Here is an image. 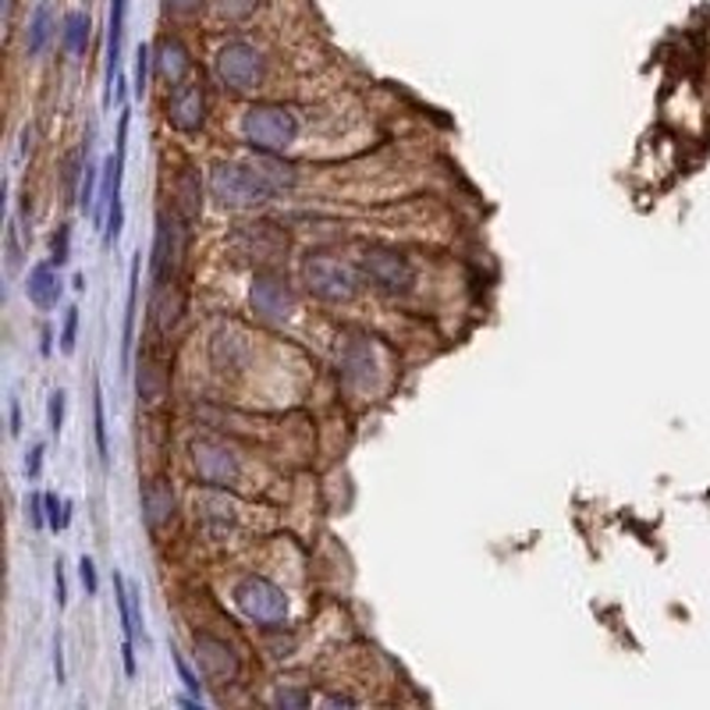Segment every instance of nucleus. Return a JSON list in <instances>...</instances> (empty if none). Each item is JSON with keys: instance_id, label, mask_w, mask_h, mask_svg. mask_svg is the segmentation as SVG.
<instances>
[{"instance_id": "aec40b11", "label": "nucleus", "mask_w": 710, "mask_h": 710, "mask_svg": "<svg viewBox=\"0 0 710 710\" xmlns=\"http://www.w3.org/2000/svg\"><path fill=\"white\" fill-rule=\"evenodd\" d=\"M139 270H142V257L132 260L129 267V302H124V331H121V359L129 362L132 341H136V313H139Z\"/></svg>"}, {"instance_id": "f3484780", "label": "nucleus", "mask_w": 710, "mask_h": 710, "mask_svg": "<svg viewBox=\"0 0 710 710\" xmlns=\"http://www.w3.org/2000/svg\"><path fill=\"white\" fill-rule=\"evenodd\" d=\"M174 213L181 221H199V213H203V181L192 168H181L174 178Z\"/></svg>"}, {"instance_id": "5701e85b", "label": "nucleus", "mask_w": 710, "mask_h": 710, "mask_svg": "<svg viewBox=\"0 0 710 710\" xmlns=\"http://www.w3.org/2000/svg\"><path fill=\"white\" fill-rule=\"evenodd\" d=\"M61 43H64L68 53H76V58H79V53H86V43H89V14L71 11V14L64 18Z\"/></svg>"}, {"instance_id": "4c0bfd02", "label": "nucleus", "mask_w": 710, "mask_h": 710, "mask_svg": "<svg viewBox=\"0 0 710 710\" xmlns=\"http://www.w3.org/2000/svg\"><path fill=\"white\" fill-rule=\"evenodd\" d=\"M306 693H278V703L281 707H306Z\"/></svg>"}, {"instance_id": "58836bf2", "label": "nucleus", "mask_w": 710, "mask_h": 710, "mask_svg": "<svg viewBox=\"0 0 710 710\" xmlns=\"http://www.w3.org/2000/svg\"><path fill=\"white\" fill-rule=\"evenodd\" d=\"M11 22H14V0H4V26L11 32Z\"/></svg>"}, {"instance_id": "bb28decb", "label": "nucleus", "mask_w": 710, "mask_h": 710, "mask_svg": "<svg viewBox=\"0 0 710 710\" xmlns=\"http://www.w3.org/2000/svg\"><path fill=\"white\" fill-rule=\"evenodd\" d=\"M121 224H124V207L121 199H114L111 207H107V228H103V246H114L118 234H121Z\"/></svg>"}, {"instance_id": "412c9836", "label": "nucleus", "mask_w": 710, "mask_h": 710, "mask_svg": "<svg viewBox=\"0 0 710 710\" xmlns=\"http://www.w3.org/2000/svg\"><path fill=\"white\" fill-rule=\"evenodd\" d=\"M163 391H168V377H163L160 362L142 356L139 359V398L146 406H157V402H163Z\"/></svg>"}, {"instance_id": "cd10ccee", "label": "nucleus", "mask_w": 710, "mask_h": 710, "mask_svg": "<svg viewBox=\"0 0 710 710\" xmlns=\"http://www.w3.org/2000/svg\"><path fill=\"white\" fill-rule=\"evenodd\" d=\"M150 64H153V50L146 47V43H139V50H136V97H142V93H146V79H150Z\"/></svg>"}, {"instance_id": "39448f33", "label": "nucleus", "mask_w": 710, "mask_h": 710, "mask_svg": "<svg viewBox=\"0 0 710 710\" xmlns=\"http://www.w3.org/2000/svg\"><path fill=\"white\" fill-rule=\"evenodd\" d=\"M234 604L257 626H281L288 614L284 590L267 576H246L239 587H234Z\"/></svg>"}, {"instance_id": "4be33fe9", "label": "nucleus", "mask_w": 710, "mask_h": 710, "mask_svg": "<svg viewBox=\"0 0 710 710\" xmlns=\"http://www.w3.org/2000/svg\"><path fill=\"white\" fill-rule=\"evenodd\" d=\"M341 367H344V380H349V384H367V380L373 377V356H370V344L352 341V344H349V352H344V359H341Z\"/></svg>"}, {"instance_id": "7c9ffc66", "label": "nucleus", "mask_w": 710, "mask_h": 710, "mask_svg": "<svg viewBox=\"0 0 710 710\" xmlns=\"http://www.w3.org/2000/svg\"><path fill=\"white\" fill-rule=\"evenodd\" d=\"M64 430V391H53L50 394V433L61 437Z\"/></svg>"}, {"instance_id": "f704fd0d", "label": "nucleus", "mask_w": 710, "mask_h": 710, "mask_svg": "<svg viewBox=\"0 0 710 710\" xmlns=\"http://www.w3.org/2000/svg\"><path fill=\"white\" fill-rule=\"evenodd\" d=\"M40 469H43V444H32L29 459H26V477L36 480V477H40Z\"/></svg>"}, {"instance_id": "2f4dec72", "label": "nucleus", "mask_w": 710, "mask_h": 710, "mask_svg": "<svg viewBox=\"0 0 710 710\" xmlns=\"http://www.w3.org/2000/svg\"><path fill=\"white\" fill-rule=\"evenodd\" d=\"M79 579H82V587L89 597H97L100 593V576H97V566H93V558H82L79 561Z\"/></svg>"}, {"instance_id": "9b49d317", "label": "nucleus", "mask_w": 710, "mask_h": 710, "mask_svg": "<svg viewBox=\"0 0 710 710\" xmlns=\"http://www.w3.org/2000/svg\"><path fill=\"white\" fill-rule=\"evenodd\" d=\"M168 121H171L174 132H186V136L203 129V121H207V93H203V86H199V82L174 86V93L168 100Z\"/></svg>"}, {"instance_id": "6ab92c4d", "label": "nucleus", "mask_w": 710, "mask_h": 710, "mask_svg": "<svg viewBox=\"0 0 710 710\" xmlns=\"http://www.w3.org/2000/svg\"><path fill=\"white\" fill-rule=\"evenodd\" d=\"M58 36V18H53V8L47 0L36 4V11L29 14V29H26V50L29 58H40V53L50 47V40Z\"/></svg>"}, {"instance_id": "b1692460", "label": "nucleus", "mask_w": 710, "mask_h": 710, "mask_svg": "<svg viewBox=\"0 0 710 710\" xmlns=\"http://www.w3.org/2000/svg\"><path fill=\"white\" fill-rule=\"evenodd\" d=\"M93 433H97V451H100V466H111V448H107V416H103V391L100 384L93 388Z\"/></svg>"}, {"instance_id": "f8f14e48", "label": "nucleus", "mask_w": 710, "mask_h": 710, "mask_svg": "<svg viewBox=\"0 0 710 710\" xmlns=\"http://www.w3.org/2000/svg\"><path fill=\"white\" fill-rule=\"evenodd\" d=\"M124 11H129V0H111V18H107V97H103V103H111L118 97V82H121Z\"/></svg>"}, {"instance_id": "9d476101", "label": "nucleus", "mask_w": 710, "mask_h": 710, "mask_svg": "<svg viewBox=\"0 0 710 710\" xmlns=\"http://www.w3.org/2000/svg\"><path fill=\"white\" fill-rule=\"evenodd\" d=\"M196 664L203 671V679L217 682V686H231L239 679V653H234L224 640H217V636L199 632L196 636Z\"/></svg>"}, {"instance_id": "e433bc0d", "label": "nucleus", "mask_w": 710, "mask_h": 710, "mask_svg": "<svg viewBox=\"0 0 710 710\" xmlns=\"http://www.w3.org/2000/svg\"><path fill=\"white\" fill-rule=\"evenodd\" d=\"M53 671H58V682H64V653H61V632L53 636Z\"/></svg>"}, {"instance_id": "a211bd4d", "label": "nucleus", "mask_w": 710, "mask_h": 710, "mask_svg": "<svg viewBox=\"0 0 710 710\" xmlns=\"http://www.w3.org/2000/svg\"><path fill=\"white\" fill-rule=\"evenodd\" d=\"M29 302L36 309H53L61 302V278H58V270H53V263H36L29 270Z\"/></svg>"}, {"instance_id": "c9c22d12", "label": "nucleus", "mask_w": 710, "mask_h": 710, "mask_svg": "<svg viewBox=\"0 0 710 710\" xmlns=\"http://www.w3.org/2000/svg\"><path fill=\"white\" fill-rule=\"evenodd\" d=\"M53 590H58V604L64 608L68 604V582H64V566H61V561L53 566Z\"/></svg>"}, {"instance_id": "f257e3e1", "label": "nucleus", "mask_w": 710, "mask_h": 710, "mask_svg": "<svg viewBox=\"0 0 710 710\" xmlns=\"http://www.w3.org/2000/svg\"><path fill=\"white\" fill-rule=\"evenodd\" d=\"M210 196L228 210H249L270 203L278 192L257 163H217L210 171Z\"/></svg>"}, {"instance_id": "f03ea898", "label": "nucleus", "mask_w": 710, "mask_h": 710, "mask_svg": "<svg viewBox=\"0 0 710 710\" xmlns=\"http://www.w3.org/2000/svg\"><path fill=\"white\" fill-rule=\"evenodd\" d=\"M242 132L260 153H274L278 157V153L288 150L291 142H296L299 121L281 103H257V107H249V111H246Z\"/></svg>"}, {"instance_id": "dca6fc26", "label": "nucleus", "mask_w": 710, "mask_h": 710, "mask_svg": "<svg viewBox=\"0 0 710 710\" xmlns=\"http://www.w3.org/2000/svg\"><path fill=\"white\" fill-rule=\"evenodd\" d=\"M181 309H186V291L174 284L168 288H157L153 291V302H150V320H153V331L157 334H171L178 320H181Z\"/></svg>"}, {"instance_id": "393cba45", "label": "nucleus", "mask_w": 710, "mask_h": 710, "mask_svg": "<svg viewBox=\"0 0 710 710\" xmlns=\"http://www.w3.org/2000/svg\"><path fill=\"white\" fill-rule=\"evenodd\" d=\"M76 338H79V306H68L64 327H61V352L64 356L76 352Z\"/></svg>"}, {"instance_id": "c85d7f7f", "label": "nucleus", "mask_w": 710, "mask_h": 710, "mask_svg": "<svg viewBox=\"0 0 710 710\" xmlns=\"http://www.w3.org/2000/svg\"><path fill=\"white\" fill-rule=\"evenodd\" d=\"M174 668H178V676H181V682H186L189 693L192 697H203V682H199V676L186 664V658H181V653H174Z\"/></svg>"}, {"instance_id": "20e7f679", "label": "nucleus", "mask_w": 710, "mask_h": 710, "mask_svg": "<svg viewBox=\"0 0 710 710\" xmlns=\"http://www.w3.org/2000/svg\"><path fill=\"white\" fill-rule=\"evenodd\" d=\"M302 278H306V288L309 296L320 299V302H352L356 291H359V278L356 270L349 263H341L334 257H323V252H317V257H309L306 267H302Z\"/></svg>"}, {"instance_id": "423d86ee", "label": "nucleus", "mask_w": 710, "mask_h": 710, "mask_svg": "<svg viewBox=\"0 0 710 710\" xmlns=\"http://www.w3.org/2000/svg\"><path fill=\"white\" fill-rule=\"evenodd\" d=\"M263 53L246 43V40H231L217 50V76L231 89V93H249L263 82Z\"/></svg>"}, {"instance_id": "7ed1b4c3", "label": "nucleus", "mask_w": 710, "mask_h": 710, "mask_svg": "<svg viewBox=\"0 0 710 710\" xmlns=\"http://www.w3.org/2000/svg\"><path fill=\"white\" fill-rule=\"evenodd\" d=\"M186 252H189V221H181V217H168L160 213L157 217V239H153V257H150V281L153 291L157 288H168L178 281L181 274V263H186Z\"/></svg>"}, {"instance_id": "72a5a7b5", "label": "nucleus", "mask_w": 710, "mask_h": 710, "mask_svg": "<svg viewBox=\"0 0 710 710\" xmlns=\"http://www.w3.org/2000/svg\"><path fill=\"white\" fill-rule=\"evenodd\" d=\"M203 0H163V11L168 14H196Z\"/></svg>"}, {"instance_id": "6e6552de", "label": "nucleus", "mask_w": 710, "mask_h": 710, "mask_svg": "<svg viewBox=\"0 0 710 710\" xmlns=\"http://www.w3.org/2000/svg\"><path fill=\"white\" fill-rule=\"evenodd\" d=\"M359 270L370 284H377L380 291H391V296H402V291L412 288V263L402 257V252L373 246L359 257Z\"/></svg>"}, {"instance_id": "c756f323", "label": "nucleus", "mask_w": 710, "mask_h": 710, "mask_svg": "<svg viewBox=\"0 0 710 710\" xmlns=\"http://www.w3.org/2000/svg\"><path fill=\"white\" fill-rule=\"evenodd\" d=\"M22 267V242H18V221L8 224V274Z\"/></svg>"}, {"instance_id": "ddd939ff", "label": "nucleus", "mask_w": 710, "mask_h": 710, "mask_svg": "<svg viewBox=\"0 0 710 710\" xmlns=\"http://www.w3.org/2000/svg\"><path fill=\"white\" fill-rule=\"evenodd\" d=\"M153 71H157V79L168 82V86H181L189 79L192 58H189V50L178 36H163V40L153 47Z\"/></svg>"}, {"instance_id": "ea45409f", "label": "nucleus", "mask_w": 710, "mask_h": 710, "mask_svg": "<svg viewBox=\"0 0 710 710\" xmlns=\"http://www.w3.org/2000/svg\"><path fill=\"white\" fill-rule=\"evenodd\" d=\"M18 427H22V420H18V398L11 402V433H18Z\"/></svg>"}, {"instance_id": "0eeeda50", "label": "nucleus", "mask_w": 710, "mask_h": 710, "mask_svg": "<svg viewBox=\"0 0 710 710\" xmlns=\"http://www.w3.org/2000/svg\"><path fill=\"white\" fill-rule=\"evenodd\" d=\"M192 466L196 477L210 487H228L239 480V454L221 437H196L192 441Z\"/></svg>"}, {"instance_id": "4468645a", "label": "nucleus", "mask_w": 710, "mask_h": 710, "mask_svg": "<svg viewBox=\"0 0 710 710\" xmlns=\"http://www.w3.org/2000/svg\"><path fill=\"white\" fill-rule=\"evenodd\" d=\"M174 519V490L168 480H150L142 487V522L150 533H160Z\"/></svg>"}, {"instance_id": "a878e982", "label": "nucleus", "mask_w": 710, "mask_h": 710, "mask_svg": "<svg viewBox=\"0 0 710 710\" xmlns=\"http://www.w3.org/2000/svg\"><path fill=\"white\" fill-rule=\"evenodd\" d=\"M50 252H53V257H50L53 267H64V263L71 260V228H68V224H61L58 234H53Z\"/></svg>"}, {"instance_id": "473e14b6", "label": "nucleus", "mask_w": 710, "mask_h": 710, "mask_svg": "<svg viewBox=\"0 0 710 710\" xmlns=\"http://www.w3.org/2000/svg\"><path fill=\"white\" fill-rule=\"evenodd\" d=\"M29 519H32L36 530H43L47 526V494H40V490L29 498Z\"/></svg>"}, {"instance_id": "2eb2a0df", "label": "nucleus", "mask_w": 710, "mask_h": 710, "mask_svg": "<svg viewBox=\"0 0 710 710\" xmlns=\"http://www.w3.org/2000/svg\"><path fill=\"white\" fill-rule=\"evenodd\" d=\"M239 246L246 249V257L260 252V260H278L288 249V234L278 224H249L239 231Z\"/></svg>"}, {"instance_id": "1a4fd4ad", "label": "nucleus", "mask_w": 710, "mask_h": 710, "mask_svg": "<svg viewBox=\"0 0 710 710\" xmlns=\"http://www.w3.org/2000/svg\"><path fill=\"white\" fill-rule=\"evenodd\" d=\"M249 302L267 323H284L296 313V291H291V284L281 274H270V270H260V274L252 278Z\"/></svg>"}]
</instances>
